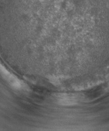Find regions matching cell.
Returning a JSON list of instances; mask_svg holds the SVG:
<instances>
[{
    "instance_id": "cell-1",
    "label": "cell",
    "mask_w": 109,
    "mask_h": 131,
    "mask_svg": "<svg viewBox=\"0 0 109 131\" xmlns=\"http://www.w3.org/2000/svg\"><path fill=\"white\" fill-rule=\"evenodd\" d=\"M0 71H1L4 78L13 88L15 89L21 90L25 87L23 83L20 79L9 71L7 70V69L1 64H0Z\"/></svg>"
}]
</instances>
